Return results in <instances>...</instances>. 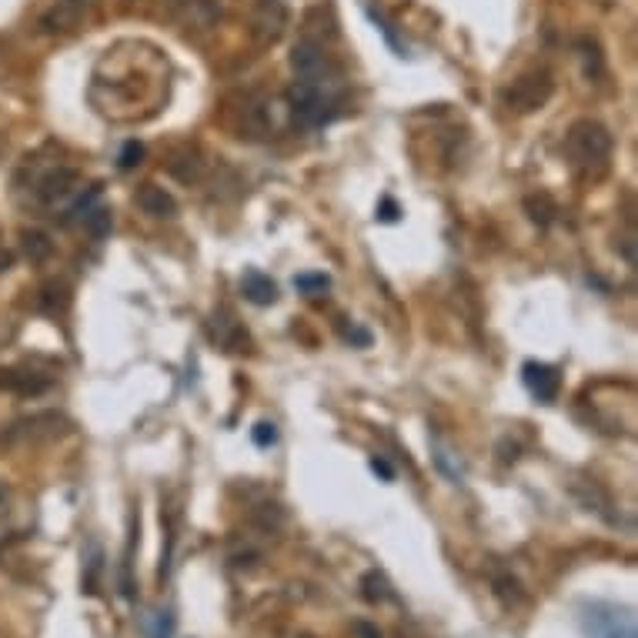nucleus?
I'll use <instances>...</instances> for the list:
<instances>
[{"label":"nucleus","instance_id":"25","mask_svg":"<svg viewBox=\"0 0 638 638\" xmlns=\"http://www.w3.org/2000/svg\"><path fill=\"white\" fill-rule=\"evenodd\" d=\"M601 4H609V0H601Z\"/></svg>","mask_w":638,"mask_h":638},{"label":"nucleus","instance_id":"7","mask_svg":"<svg viewBox=\"0 0 638 638\" xmlns=\"http://www.w3.org/2000/svg\"><path fill=\"white\" fill-rule=\"evenodd\" d=\"M525 385H528V391H532L538 401H555L558 398V371L548 365H525Z\"/></svg>","mask_w":638,"mask_h":638},{"label":"nucleus","instance_id":"5","mask_svg":"<svg viewBox=\"0 0 638 638\" xmlns=\"http://www.w3.org/2000/svg\"><path fill=\"white\" fill-rule=\"evenodd\" d=\"M589 635L591 638H635V622L622 611L595 609L589 611Z\"/></svg>","mask_w":638,"mask_h":638},{"label":"nucleus","instance_id":"12","mask_svg":"<svg viewBox=\"0 0 638 638\" xmlns=\"http://www.w3.org/2000/svg\"><path fill=\"white\" fill-rule=\"evenodd\" d=\"M78 20H80V4H74V0H60L58 7L44 17V27L48 30H70Z\"/></svg>","mask_w":638,"mask_h":638},{"label":"nucleus","instance_id":"17","mask_svg":"<svg viewBox=\"0 0 638 638\" xmlns=\"http://www.w3.org/2000/svg\"><path fill=\"white\" fill-rule=\"evenodd\" d=\"M254 441H258L261 448L274 445V441H278V428H274L271 421H261V425H254Z\"/></svg>","mask_w":638,"mask_h":638},{"label":"nucleus","instance_id":"23","mask_svg":"<svg viewBox=\"0 0 638 638\" xmlns=\"http://www.w3.org/2000/svg\"><path fill=\"white\" fill-rule=\"evenodd\" d=\"M355 632H358L361 638H381V635H377V629H371V625H365V622H358V625H355Z\"/></svg>","mask_w":638,"mask_h":638},{"label":"nucleus","instance_id":"14","mask_svg":"<svg viewBox=\"0 0 638 638\" xmlns=\"http://www.w3.org/2000/svg\"><path fill=\"white\" fill-rule=\"evenodd\" d=\"M80 221H84V228H88V234L94 241L107 238V231H111V211H107V207H90Z\"/></svg>","mask_w":638,"mask_h":638},{"label":"nucleus","instance_id":"2","mask_svg":"<svg viewBox=\"0 0 638 638\" xmlns=\"http://www.w3.org/2000/svg\"><path fill=\"white\" fill-rule=\"evenodd\" d=\"M551 90H555V80L548 70H528L522 78H515L512 88L505 90V107L515 114H532L542 104H548Z\"/></svg>","mask_w":638,"mask_h":638},{"label":"nucleus","instance_id":"22","mask_svg":"<svg viewBox=\"0 0 638 638\" xmlns=\"http://www.w3.org/2000/svg\"><path fill=\"white\" fill-rule=\"evenodd\" d=\"M395 218H398L395 204H391V201H385V204H381V221H395Z\"/></svg>","mask_w":638,"mask_h":638},{"label":"nucleus","instance_id":"9","mask_svg":"<svg viewBox=\"0 0 638 638\" xmlns=\"http://www.w3.org/2000/svg\"><path fill=\"white\" fill-rule=\"evenodd\" d=\"M20 251L27 258L30 264H44L54 254V241H50L48 231H40V228H27V231H20Z\"/></svg>","mask_w":638,"mask_h":638},{"label":"nucleus","instance_id":"16","mask_svg":"<svg viewBox=\"0 0 638 638\" xmlns=\"http://www.w3.org/2000/svg\"><path fill=\"white\" fill-rule=\"evenodd\" d=\"M581 58H585V74H589V78H599V74H601L599 44H591V40H581Z\"/></svg>","mask_w":638,"mask_h":638},{"label":"nucleus","instance_id":"21","mask_svg":"<svg viewBox=\"0 0 638 638\" xmlns=\"http://www.w3.org/2000/svg\"><path fill=\"white\" fill-rule=\"evenodd\" d=\"M10 268H14V254H10V251H4V248H0V274H4V271H10Z\"/></svg>","mask_w":638,"mask_h":638},{"label":"nucleus","instance_id":"10","mask_svg":"<svg viewBox=\"0 0 638 638\" xmlns=\"http://www.w3.org/2000/svg\"><path fill=\"white\" fill-rule=\"evenodd\" d=\"M214 338L221 341L228 351H244V348H248V331H244L241 324L228 314V311H221V314L214 318Z\"/></svg>","mask_w":638,"mask_h":638},{"label":"nucleus","instance_id":"4","mask_svg":"<svg viewBox=\"0 0 638 638\" xmlns=\"http://www.w3.org/2000/svg\"><path fill=\"white\" fill-rule=\"evenodd\" d=\"M78 181H80V175L74 167H54V171H48V175L40 177L34 194H37L40 204H58L78 187Z\"/></svg>","mask_w":638,"mask_h":638},{"label":"nucleus","instance_id":"13","mask_svg":"<svg viewBox=\"0 0 638 638\" xmlns=\"http://www.w3.org/2000/svg\"><path fill=\"white\" fill-rule=\"evenodd\" d=\"M361 591H365L367 601H388L391 599V581L381 575V571H367L365 579H361Z\"/></svg>","mask_w":638,"mask_h":638},{"label":"nucleus","instance_id":"20","mask_svg":"<svg viewBox=\"0 0 638 638\" xmlns=\"http://www.w3.org/2000/svg\"><path fill=\"white\" fill-rule=\"evenodd\" d=\"M371 468H375V474H381L385 482H391V478H395V472H391V464H388L385 458H371Z\"/></svg>","mask_w":638,"mask_h":638},{"label":"nucleus","instance_id":"1","mask_svg":"<svg viewBox=\"0 0 638 638\" xmlns=\"http://www.w3.org/2000/svg\"><path fill=\"white\" fill-rule=\"evenodd\" d=\"M565 151L575 165L581 167H601L611 154V134L609 127H601L599 121L591 117H581L569 127L565 134Z\"/></svg>","mask_w":638,"mask_h":638},{"label":"nucleus","instance_id":"18","mask_svg":"<svg viewBox=\"0 0 638 638\" xmlns=\"http://www.w3.org/2000/svg\"><path fill=\"white\" fill-rule=\"evenodd\" d=\"M301 291H328V284L331 281L324 278V274H301L298 281H294Z\"/></svg>","mask_w":638,"mask_h":638},{"label":"nucleus","instance_id":"15","mask_svg":"<svg viewBox=\"0 0 638 638\" xmlns=\"http://www.w3.org/2000/svg\"><path fill=\"white\" fill-rule=\"evenodd\" d=\"M525 207L532 211V221H538V224H548L551 214H555V204H551L545 194H542V197H528V201H525Z\"/></svg>","mask_w":638,"mask_h":638},{"label":"nucleus","instance_id":"24","mask_svg":"<svg viewBox=\"0 0 638 638\" xmlns=\"http://www.w3.org/2000/svg\"><path fill=\"white\" fill-rule=\"evenodd\" d=\"M7 508H10V488L0 482V512H7Z\"/></svg>","mask_w":638,"mask_h":638},{"label":"nucleus","instance_id":"6","mask_svg":"<svg viewBox=\"0 0 638 638\" xmlns=\"http://www.w3.org/2000/svg\"><path fill=\"white\" fill-rule=\"evenodd\" d=\"M137 207L147 214V218H157V221H167V218H175L177 214V201L165 187H157V184H144L141 191H137Z\"/></svg>","mask_w":638,"mask_h":638},{"label":"nucleus","instance_id":"11","mask_svg":"<svg viewBox=\"0 0 638 638\" xmlns=\"http://www.w3.org/2000/svg\"><path fill=\"white\" fill-rule=\"evenodd\" d=\"M241 291L244 298L251 301V304H274L278 301V288H274V281L261 271H248L241 281Z\"/></svg>","mask_w":638,"mask_h":638},{"label":"nucleus","instance_id":"19","mask_svg":"<svg viewBox=\"0 0 638 638\" xmlns=\"http://www.w3.org/2000/svg\"><path fill=\"white\" fill-rule=\"evenodd\" d=\"M141 157H144V147L137 144V141H131V144H124V151H121V167L141 165Z\"/></svg>","mask_w":638,"mask_h":638},{"label":"nucleus","instance_id":"8","mask_svg":"<svg viewBox=\"0 0 638 638\" xmlns=\"http://www.w3.org/2000/svg\"><path fill=\"white\" fill-rule=\"evenodd\" d=\"M284 20H288V14H284L278 0H264L258 14H254V34L261 40H278L281 30H284Z\"/></svg>","mask_w":638,"mask_h":638},{"label":"nucleus","instance_id":"3","mask_svg":"<svg viewBox=\"0 0 638 638\" xmlns=\"http://www.w3.org/2000/svg\"><path fill=\"white\" fill-rule=\"evenodd\" d=\"M291 68L304 84H318V88H331L335 84V68H331L328 54L314 40H298L294 54H291Z\"/></svg>","mask_w":638,"mask_h":638}]
</instances>
